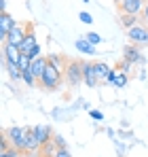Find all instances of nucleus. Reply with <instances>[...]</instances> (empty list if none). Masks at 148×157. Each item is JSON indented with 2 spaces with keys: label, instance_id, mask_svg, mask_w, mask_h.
<instances>
[{
  "label": "nucleus",
  "instance_id": "obj_1",
  "mask_svg": "<svg viewBox=\"0 0 148 157\" xmlns=\"http://www.w3.org/2000/svg\"><path fill=\"white\" fill-rule=\"evenodd\" d=\"M61 75H64V70H59L57 66H53L49 62L47 68H45V72H43V77L38 78V85L45 87L47 91H55L61 85Z\"/></svg>",
  "mask_w": 148,
  "mask_h": 157
},
{
  "label": "nucleus",
  "instance_id": "obj_2",
  "mask_svg": "<svg viewBox=\"0 0 148 157\" xmlns=\"http://www.w3.org/2000/svg\"><path fill=\"white\" fill-rule=\"evenodd\" d=\"M66 81H68L72 87H78V85L85 81L83 62H76V59H70V62H68V66H66Z\"/></svg>",
  "mask_w": 148,
  "mask_h": 157
},
{
  "label": "nucleus",
  "instance_id": "obj_3",
  "mask_svg": "<svg viewBox=\"0 0 148 157\" xmlns=\"http://www.w3.org/2000/svg\"><path fill=\"white\" fill-rule=\"evenodd\" d=\"M30 30H34V28L30 26V24L17 21V26L11 30V34L6 36V40H4V43H9V45H17V47H19V45L24 43V38L28 36V32H30Z\"/></svg>",
  "mask_w": 148,
  "mask_h": 157
},
{
  "label": "nucleus",
  "instance_id": "obj_4",
  "mask_svg": "<svg viewBox=\"0 0 148 157\" xmlns=\"http://www.w3.org/2000/svg\"><path fill=\"white\" fill-rule=\"evenodd\" d=\"M25 134H28V128H19V125H13V128H9L4 132V136L11 140V144L19 151H24L25 147Z\"/></svg>",
  "mask_w": 148,
  "mask_h": 157
},
{
  "label": "nucleus",
  "instance_id": "obj_5",
  "mask_svg": "<svg viewBox=\"0 0 148 157\" xmlns=\"http://www.w3.org/2000/svg\"><path fill=\"white\" fill-rule=\"evenodd\" d=\"M127 36H129V40L133 45H148V28L142 26V24L129 28L127 30Z\"/></svg>",
  "mask_w": 148,
  "mask_h": 157
},
{
  "label": "nucleus",
  "instance_id": "obj_6",
  "mask_svg": "<svg viewBox=\"0 0 148 157\" xmlns=\"http://www.w3.org/2000/svg\"><path fill=\"white\" fill-rule=\"evenodd\" d=\"M146 6V0H123L119 4L121 13H129V15H142Z\"/></svg>",
  "mask_w": 148,
  "mask_h": 157
},
{
  "label": "nucleus",
  "instance_id": "obj_7",
  "mask_svg": "<svg viewBox=\"0 0 148 157\" xmlns=\"http://www.w3.org/2000/svg\"><path fill=\"white\" fill-rule=\"evenodd\" d=\"M19 57H21V49L17 45L2 43V59H4V64H19Z\"/></svg>",
  "mask_w": 148,
  "mask_h": 157
},
{
  "label": "nucleus",
  "instance_id": "obj_8",
  "mask_svg": "<svg viewBox=\"0 0 148 157\" xmlns=\"http://www.w3.org/2000/svg\"><path fill=\"white\" fill-rule=\"evenodd\" d=\"M123 57H125V59H129L133 66H135V64H140V66H142V64H146V57L142 55V51L138 49V45H133V43H131V45H127V47L123 49Z\"/></svg>",
  "mask_w": 148,
  "mask_h": 157
},
{
  "label": "nucleus",
  "instance_id": "obj_9",
  "mask_svg": "<svg viewBox=\"0 0 148 157\" xmlns=\"http://www.w3.org/2000/svg\"><path fill=\"white\" fill-rule=\"evenodd\" d=\"M15 26H17L15 17H11L9 13H0V40H2V43L6 40V36L11 34V30Z\"/></svg>",
  "mask_w": 148,
  "mask_h": 157
},
{
  "label": "nucleus",
  "instance_id": "obj_10",
  "mask_svg": "<svg viewBox=\"0 0 148 157\" xmlns=\"http://www.w3.org/2000/svg\"><path fill=\"white\" fill-rule=\"evenodd\" d=\"M40 140H38V136H36V132L34 128H28V134H25V147H24V153H36V151H40Z\"/></svg>",
  "mask_w": 148,
  "mask_h": 157
},
{
  "label": "nucleus",
  "instance_id": "obj_11",
  "mask_svg": "<svg viewBox=\"0 0 148 157\" xmlns=\"http://www.w3.org/2000/svg\"><path fill=\"white\" fill-rule=\"evenodd\" d=\"M83 72H85V83L89 87H98L99 78L95 77V70H93V62H83Z\"/></svg>",
  "mask_w": 148,
  "mask_h": 157
},
{
  "label": "nucleus",
  "instance_id": "obj_12",
  "mask_svg": "<svg viewBox=\"0 0 148 157\" xmlns=\"http://www.w3.org/2000/svg\"><path fill=\"white\" fill-rule=\"evenodd\" d=\"M34 132H36V136H38L40 144H45V142H49V140H53V130H51V125H47V123L34 125Z\"/></svg>",
  "mask_w": 148,
  "mask_h": 157
},
{
  "label": "nucleus",
  "instance_id": "obj_13",
  "mask_svg": "<svg viewBox=\"0 0 148 157\" xmlns=\"http://www.w3.org/2000/svg\"><path fill=\"white\" fill-rule=\"evenodd\" d=\"M47 64H49V57H43V55H38V57H34L32 59V66H30V70L36 75V78L43 77V72H45V68H47Z\"/></svg>",
  "mask_w": 148,
  "mask_h": 157
},
{
  "label": "nucleus",
  "instance_id": "obj_14",
  "mask_svg": "<svg viewBox=\"0 0 148 157\" xmlns=\"http://www.w3.org/2000/svg\"><path fill=\"white\" fill-rule=\"evenodd\" d=\"M34 45H38V43H36V34H34V30H30V32H28V36L24 38V43L19 45V49H21V53L28 55V53L32 51V47H34Z\"/></svg>",
  "mask_w": 148,
  "mask_h": 157
},
{
  "label": "nucleus",
  "instance_id": "obj_15",
  "mask_svg": "<svg viewBox=\"0 0 148 157\" xmlns=\"http://www.w3.org/2000/svg\"><path fill=\"white\" fill-rule=\"evenodd\" d=\"M74 47H76V51L87 53V55H93V53H95V47H93L87 38H78V40L74 43Z\"/></svg>",
  "mask_w": 148,
  "mask_h": 157
},
{
  "label": "nucleus",
  "instance_id": "obj_16",
  "mask_svg": "<svg viewBox=\"0 0 148 157\" xmlns=\"http://www.w3.org/2000/svg\"><path fill=\"white\" fill-rule=\"evenodd\" d=\"M57 144L53 142V140H49V142H45L43 147H40V151H38V155L40 157H55V153H57Z\"/></svg>",
  "mask_w": 148,
  "mask_h": 157
},
{
  "label": "nucleus",
  "instance_id": "obj_17",
  "mask_svg": "<svg viewBox=\"0 0 148 157\" xmlns=\"http://www.w3.org/2000/svg\"><path fill=\"white\" fill-rule=\"evenodd\" d=\"M119 21H121V26H123L125 30H129V28H133V26L140 24V21H138V15H129V13H121Z\"/></svg>",
  "mask_w": 148,
  "mask_h": 157
},
{
  "label": "nucleus",
  "instance_id": "obj_18",
  "mask_svg": "<svg viewBox=\"0 0 148 157\" xmlns=\"http://www.w3.org/2000/svg\"><path fill=\"white\" fill-rule=\"evenodd\" d=\"M93 70H95V77H98L99 81H104L106 75L110 72V66H108V64H104V62H93Z\"/></svg>",
  "mask_w": 148,
  "mask_h": 157
},
{
  "label": "nucleus",
  "instance_id": "obj_19",
  "mask_svg": "<svg viewBox=\"0 0 148 157\" xmlns=\"http://www.w3.org/2000/svg\"><path fill=\"white\" fill-rule=\"evenodd\" d=\"M49 62L53 64V66H57L59 70H66V66H68V59H66L64 55H59V53H51Z\"/></svg>",
  "mask_w": 148,
  "mask_h": 157
},
{
  "label": "nucleus",
  "instance_id": "obj_20",
  "mask_svg": "<svg viewBox=\"0 0 148 157\" xmlns=\"http://www.w3.org/2000/svg\"><path fill=\"white\" fill-rule=\"evenodd\" d=\"M6 72H9V77L13 78V81H19V78H21V68H19V64H6Z\"/></svg>",
  "mask_w": 148,
  "mask_h": 157
},
{
  "label": "nucleus",
  "instance_id": "obj_21",
  "mask_svg": "<svg viewBox=\"0 0 148 157\" xmlns=\"http://www.w3.org/2000/svg\"><path fill=\"white\" fill-rule=\"evenodd\" d=\"M21 81H24L25 85H30V87L38 83V78H36V75H34V72H32L30 68H28V70H21Z\"/></svg>",
  "mask_w": 148,
  "mask_h": 157
},
{
  "label": "nucleus",
  "instance_id": "obj_22",
  "mask_svg": "<svg viewBox=\"0 0 148 157\" xmlns=\"http://www.w3.org/2000/svg\"><path fill=\"white\" fill-rule=\"evenodd\" d=\"M127 81H129L127 72H123V70H119V68H117V77H114V85H112V87H119V89H121V87L127 85Z\"/></svg>",
  "mask_w": 148,
  "mask_h": 157
},
{
  "label": "nucleus",
  "instance_id": "obj_23",
  "mask_svg": "<svg viewBox=\"0 0 148 157\" xmlns=\"http://www.w3.org/2000/svg\"><path fill=\"white\" fill-rule=\"evenodd\" d=\"M30 66H32V57L21 53V57H19V68H21V70H28Z\"/></svg>",
  "mask_w": 148,
  "mask_h": 157
},
{
  "label": "nucleus",
  "instance_id": "obj_24",
  "mask_svg": "<svg viewBox=\"0 0 148 157\" xmlns=\"http://www.w3.org/2000/svg\"><path fill=\"white\" fill-rule=\"evenodd\" d=\"M85 38H87V40H89V43H91V45H93V47H95V45H99V43H102V36H99L98 32H89V34H87V36H85Z\"/></svg>",
  "mask_w": 148,
  "mask_h": 157
},
{
  "label": "nucleus",
  "instance_id": "obj_25",
  "mask_svg": "<svg viewBox=\"0 0 148 157\" xmlns=\"http://www.w3.org/2000/svg\"><path fill=\"white\" fill-rule=\"evenodd\" d=\"M53 142H55L59 149H66V147H68V144H66V138H64L61 134H53Z\"/></svg>",
  "mask_w": 148,
  "mask_h": 157
},
{
  "label": "nucleus",
  "instance_id": "obj_26",
  "mask_svg": "<svg viewBox=\"0 0 148 157\" xmlns=\"http://www.w3.org/2000/svg\"><path fill=\"white\" fill-rule=\"evenodd\" d=\"M114 77H117V68H110V72L106 75V78H104L102 83H106V85H114Z\"/></svg>",
  "mask_w": 148,
  "mask_h": 157
},
{
  "label": "nucleus",
  "instance_id": "obj_27",
  "mask_svg": "<svg viewBox=\"0 0 148 157\" xmlns=\"http://www.w3.org/2000/svg\"><path fill=\"white\" fill-rule=\"evenodd\" d=\"M117 68H119V70H123V72H127V75H129V70L133 68V64H131L129 59H125V57H123V62H121V64H119Z\"/></svg>",
  "mask_w": 148,
  "mask_h": 157
},
{
  "label": "nucleus",
  "instance_id": "obj_28",
  "mask_svg": "<svg viewBox=\"0 0 148 157\" xmlns=\"http://www.w3.org/2000/svg\"><path fill=\"white\" fill-rule=\"evenodd\" d=\"M89 115L93 121H104V113L102 110H95V108H89Z\"/></svg>",
  "mask_w": 148,
  "mask_h": 157
},
{
  "label": "nucleus",
  "instance_id": "obj_29",
  "mask_svg": "<svg viewBox=\"0 0 148 157\" xmlns=\"http://www.w3.org/2000/svg\"><path fill=\"white\" fill-rule=\"evenodd\" d=\"M78 19H80L83 24H93V17H91V13H87V11H83V13L78 15Z\"/></svg>",
  "mask_w": 148,
  "mask_h": 157
},
{
  "label": "nucleus",
  "instance_id": "obj_30",
  "mask_svg": "<svg viewBox=\"0 0 148 157\" xmlns=\"http://www.w3.org/2000/svg\"><path fill=\"white\" fill-rule=\"evenodd\" d=\"M24 55H25V53H24ZM28 55H30L32 59H34V57H38V55H40V45H34V47H32V51L28 53Z\"/></svg>",
  "mask_w": 148,
  "mask_h": 157
},
{
  "label": "nucleus",
  "instance_id": "obj_31",
  "mask_svg": "<svg viewBox=\"0 0 148 157\" xmlns=\"http://www.w3.org/2000/svg\"><path fill=\"white\" fill-rule=\"evenodd\" d=\"M55 157H72V153H70V151H68V147H66V149H57Z\"/></svg>",
  "mask_w": 148,
  "mask_h": 157
},
{
  "label": "nucleus",
  "instance_id": "obj_32",
  "mask_svg": "<svg viewBox=\"0 0 148 157\" xmlns=\"http://www.w3.org/2000/svg\"><path fill=\"white\" fill-rule=\"evenodd\" d=\"M0 13H6V0H0Z\"/></svg>",
  "mask_w": 148,
  "mask_h": 157
},
{
  "label": "nucleus",
  "instance_id": "obj_33",
  "mask_svg": "<svg viewBox=\"0 0 148 157\" xmlns=\"http://www.w3.org/2000/svg\"><path fill=\"white\" fill-rule=\"evenodd\" d=\"M142 15H144V19L148 21V2H146V6H144V13H142Z\"/></svg>",
  "mask_w": 148,
  "mask_h": 157
},
{
  "label": "nucleus",
  "instance_id": "obj_34",
  "mask_svg": "<svg viewBox=\"0 0 148 157\" xmlns=\"http://www.w3.org/2000/svg\"><path fill=\"white\" fill-rule=\"evenodd\" d=\"M0 157H11V155H9V151H2V153H0Z\"/></svg>",
  "mask_w": 148,
  "mask_h": 157
},
{
  "label": "nucleus",
  "instance_id": "obj_35",
  "mask_svg": "<svg viewBox=\"0 0 148 157\" xmlns=\"http://www.w3.org/2000/svg\"><path fill=\"white\" fill-rule=\"evenodd\" d=\"M114 2H117V4H121V2H123V0H114Z\"/></svg>",
  "mask_w": 148,
  "mask_h": 157
},
{
  "label": "nucleus",
  "instance_id": "obj_36",
  "mask_svg": "<svg viewBox=\"0 0 148 157\" xmlns=\"http://www.w3.org/2000/svg\"><path fill=\"white\" fill-rule=\"evenodd\" d=\"M83 2H91V0H83Z\"/></svg>",
  "mask_w": 148,
  "mask_h": 157
}]
</instances>
